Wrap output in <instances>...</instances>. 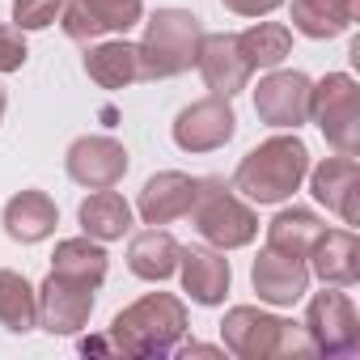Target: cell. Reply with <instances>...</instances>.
I'll use <instances>...</instances> for the list:
<instances>
[{
	"instance_id": "9",
	"label": "cell",
	"mask_w": 360,
	"mask_h": 360,
	"mask_svg": "<svg viewBox=\"0 0 360 360\" xmlns=\"http://www.w3.org/2000/svg\"><path fill=\"white\" fill-rule=\"evenodd\" d=\"M284 330L288 322L276 318V314H263L255 305H233L221 322V339L233 356L242 360H271L280 356V343H284Z\"/></svg>"
},
{
	"instance_id": "10",
	"label": "cell",
	"mask_w": 360,
	"mask_h": 360,
	"mask_svg": "<svg viewBox=\"0 0 360 360\" xmlns=\"http://www.w3.org/2000/svg\"><path fill=\"white\" fill-rule=\"evenodd\" d=\"M64 165H68L72 183H81L89 191H102V187H115L119 178L127 174L131 157H127V148L115 136H81V140L68 144Z\"/></svg>"
},
{
	"instance_id": "13",
	"label": "cell",
	"mask_w": 360,
	"mask_h": 360,
	"mask_svg": "<svg viewBox=\"0 0 360 360\" xmlns=\"http://www.w3.org/2000/svg\"><path fill=\"white\" fill-rule=\"evenodd\" d=\"M309 191L318 204L343 217V225H360V165L356 157H326L309 169Z\"/></svg>"
},
{
	"instance_id": "19",
	"label": "cell",
	"mask_w": 360,
	"mask_h": 360,
	"mask_svg": "<svg viewBox=\"0 0 360 360\" xmlns=\"http://www.w3.org/2000/svg\"><path fill=\"white\" fill-rule=\"evenodd\" d=\"M0 221H5V233H9L13 242L34 246V242H43V238L56 233L60 212H56L51 195H43V191H18V195L5 204V217H0Z\"/></svg>"
},
{
	"instance_id": "26",
	"label": "cell",
	"mask_w": 360,
	"mask_h": 360,
	"mask_svg": "<svg viewBox=\"0 0 360 360\" xmlns=\"http://www.w3.org/2000/svg\"><path fill=\"white\" fill-rule=\"evenodd\" d=\"M0 326L26 335L39 326V292L30 288V280L22 271H0Z\"/></svg>"
},
{
	"instance_id": "25",
	"label": "cell",
	"mask_w": 360,
	"mask_h": 360,
	"mask_svg": "<svg viewBox=\"0 0 360 360\" xmlns=\"http://www.w3.org/2000/svg\"><path fill=\"white\" fill-rule=\"evenodd\" d=\"M322 229L326 225L309 208H284V212H276L267 221V246L280 250V255H288V259H305Z\"/></svg>"
},
{
	"instance_id": "27",
	"label": "cell",
	"mask_w": 360,
	"mask_h": 360,
	"mask_svg": "<svg viewBox=\"0 0 360 360\" xmlns=\"http://www.w3.org/2000/svg\"><path fill=\"white\" fill-rule=\"evenodd\" d=\"M238 47H242L250 68H280L292 51V30L280 22H259V26L238 34Z\"/></svg>"
},
{
	"instance_id": "12",
	"label": "cell",
	"mask_w": 360,
	"mask_h": 360,
	"mask_svg": "<svg viewBox=\"0 0 360 360\" xmlns=\"http://www.w3.org/2000/svg\"><path fill=\"white\" fill-rule=\"evenodd\" d=\"M140 13H144L140 0H64L60 22H64L68 39L94 43V39H102L110 30H119V34L131 30L140 22Z\"/></svg>"
},
{
	"instance_id": "4",
	"label": "cell",
	"mask_w": 360,
	"mask_h": 360,
	"mask_svg": "<svg viewBox=\"0 0 360 360\" xmlns=\"http://www.w3.org/2000/svg\"><path fill=\"white\" fill-rule=\"evenodd\" d=\"M191 217H195V229L204 233V242H212L217 250H242L259 238L255 208L242 204L233 195V187H225V178H200Z\"/></svg>"
},
{
	"instance_id": "28",
	"label": "cell",
	"mask_w": 360,
	"mask_h": 360,
	"mask_svg": "<svg viewBox=\"0 0 360 360\" xmlns=\"http://www.w3.org/2000/svg\"><path fill=\"white\" fill-rule=\"evenodd\" d=\"M64 13V0H13V22L18 30H47Z\"/></svg>"
},
{
	"instance_id": "18",
	"label": "cell",
	"mask_w": 360,
	"mask_h": 360,
	"mask_svg": "<svg viewBox=\"0 0 360 360\" xmlns=\"http://www.w3.org/2000/svg\"><path fill=\"white\" fill-rule=\"evenodd\" d=\"M305 259H309V271L330 288L360 280V242L352 229H322Z\"/></svg>"
},
{
	"instance_id": "11",
	"label": "cell",
	"mask_w": 360,
	"mask_h": 360,
	"mask_svg": "<svg viewBox=\"0 0 360 360\" xmlns=\"http://www.w3.org/2000/svg\"><path fill=\"white\" fill-rule=\"evenodd\" d=\"M94 314V288L51 271L39 288V326L47 335H77Z\"/></svg>"
},
{
	"instance_id": "3",
	"label": "cell",
	"mask_w": 360,
	"mask_h": 360,
	"mask_svg": "<svg viewBox=\"0 0 360 360\" xmlns=\"http://www.w3.org/2000/svg\"><path fill=\"white\" fill-rule=\"evenodd\" d=\"M204 43V22L187 9H157L144 26V39L136 43L140 51V77L144 81H165V77H183L195 68Z\"/></svg>"
},
{
	"instance_id": "33",
	"label": "cell",
	"mask_w": 360,
	"mask_h": 360,
	"mask_svg": "<svg viewBox=\"0 0 360 360\" xmlns=\"http://www.w3.org/2000/svg\"><path fill=\"white\" fill-rule=\"evenodd\" d=\"M5 106H9V98H5V89H0V119H5Z\"/></svg>"
},
{
	"instance_id": "6",
	"label": "cell",
	"mask_w": 360,
	"mask_h": 360,
	"mask_svg": "<svg viewBox=\"0 0 360 360\" xmlns=\"http://www.w3.org/2000/svg\"><path fill=\"white\" fill-rule=\"evenodd\" d=\"M305 335L314 343V356H347L356 352L360 343V318H356V305L347 292H318L305 309Z\"/></svg>"
},
{
	"instance_id": "21",
	"label": "cell",
	"mask_w": 360,
	"mask_h": 360,
	"mask_svg": "<svg viewBox=\"0 0 360 360\" xmlns=\"http://www.w3.org/2000/svg\"><path fill=\"white\" fill-rule=\"evenodd\" d=\"M178 246L174 242V233H165V229H144V233H136L131 238V246H127V267H131V276H140V280H148V284H161V280H169L174 271H178Z\"/></svg>"
},
{
	"instance_id": "5",
	"label": "cell",
	"mask_w": 360,
	"mask_h": 360,
	"mask_svg": "<svg viewBox=\"0 0 360 360\" xmlns=\"http://www.w3.org/2000/svg\"><path fill=\"white\" fill-rule=\"evenodd\" d=\"M309 119L322 127L326 144L339 157L360 153V89L347 72H326L309 89Z\"/></svg>"
},
{
	"instance_id": "17",
	"label": "cell",
	"mask_w": 360,
	"mask_h": 360,
	"mask_svg": "<svg viewBox=\"0 0 360 360\" xmlns=\"http://www.w3.org/2000/svg\"><path fill=\"white\" fill-rule=\"evenodd\" d=\"M250 284H255L259 301H267V305H297L309 292V267H305V259H288L267 246L250 267Z\"/></svg>"
},
{
	"instance_id": "23",
	"label": "cell",
	"mask_w": 360,
	"mask_h": 360,
	"mask_svg": "<svg viewBox=\"0 0 360 360\" xmlns=\"http://www.w3.org/2000/svg\"><path fill=\"white\" fill-rule=\"evenodd\" d=\"M77 221H81L85 238H94V242H119V238L131 229V204H127L119 191L102 187V191H94L89 200H81Z\"/></svg>"
},
{
	"instance_id": "30",
	"label": "cell",
	"mask_w": 360,
	"mask_h": 360,
	"mask_svg": "<svg viewBox=\"0 0 360 360\" xmlns=\"http://www.w3.org/2000/svg\"><path fill=\"white\" fill-rule=\"evenodd\" d=\"M221 5L229 13H238V18H267V13H276L284 5V0H221Z\"/></svg>"
},
{
	"instance_id": "16",
	"label": "cell",
	"mask_w": 360,
	"mask_h": 360,
	"mask_svg": "<svg viewBox=\"0 0 360 360\" xmlns=\"http://www.w3.org/2000/svg\"><path fill=\"white\" fill-rule=\"evenodd\" d=\"M178 276H183V292L195 305H221L229 297V259L208 246H183L178 250Z\"/></svg>"
},
{
	"instance_id": "31",
	"label": "cell",
	"mask_w": 360,
	"mask_h": 360,
	"mask_svg": "<svg viewBox=\"0 0 360 360\" xmlns=\"http://www.w3.org/2000/svg\"><path fill=\"white\" fill-rule=\"evenodd\" d=\"M81 352H115V347H110V335H106V339H81Z\"/></svg>"
},
{
	"instance_id": "24",
	"label": "cell",
	"mask_w": 360,
	"mask_h": 360,
	"mask_svg": "<svg viewBox=\"0 0 360 360\" xmlns=\"http://www.w3.org/2000/svg\"><path fill=\"white\" fill-rule=\"evenodd\" d=\"M51 271L98 288V284L106 280V271H110V255H106L102 242H94V238H64V242H56Z\"/></svg>"
},
{
	"instance_id": "15",
	"label": "cell",
	"mask_w": 360,
	"mask_h": 360,
	"mask_svg": "<svg viewBox=\"0 0 360 360\" xmlns=\"http://www.w3.org/2000/svg\"><path fill=\"white\" fill-rule=\"evenodd\" d=\"M195 191H200V178L178 174V169H161V174H153L144 183L136 212H140L144 225H169L178 217H191Z\"/></svg>"
},
{
	"instance_id": "7",
	"label": "cell",
	"mask_w": 360,
	"mask_h": 360,
	"mask_svg": "<svg viewBox=\"0 0 360 360\" xmlns=\"http://www.w3.org/2000/svg\"><path fill=\"white\" fill-rule=\"evenodd\" d=\"M238 131V115H233V102L221 98V94H208L191 106L178 110L174 119V144L183 153H212V148H225Z\"/></svg>"
},
{
	"instance_id": "22",
	"label": "cell",
	"mask_w": 360,
	"mask_h": 360,
	"mask_svg": "<svg viewBox=\"0 0 360 360\" xmlns=\"http://www.w3.org/2000/svg\"><path fill=\"white\" fill-rule=\"evenodd\" d=\"M288 13L305 39H339L360 18V0H292Z\"/></svg>"
},
{
	"instance_id": "32",
	"label": "cell",
	"mask_w": 360,
	"mask_h": 360,
	"mask_svg": "<svg viewBox=\"0 0 360 360\" xmlns=\"http://www.w3.org/2000/svg\"><path fill=\"white\" fill-rule=\"evenodd\" d=\"M183 356H221L217 347H208V343H187L183 347Z\"/></svg>"
},
{
	"instance_id": "8",
	"label": "cell",
	"mask_w": 360,
	"mask_h": 360,
	"mask_svg": "<svg viewBox=\"0 0 360 360\" xmlns=\"http://www.w3.org/2000/svg\"><path fill=\"white\" fill-rule=\"evenodd\" d=\"M309 89L314 81L297 68H267V77L255 89V110L267 127L297 131L309 119Z\"/></svg>"
},
{
	"instance_id": "20",
	"label": "cell",
	"mask_w": 360,
	"mask_h": 360,
	"mask_svg": "<svg viewBox=\"0 0 360 360\" xmlns=\"http://www.w3.org/2000/svg\"><path fill=\"white\" fill-rule=\"evenodd\" d=\"M85 72L94 85L102 89H127L131 81H140V51L127 39H110V43H94L85 51Z\"/></svg>"
},
{
	"instance_id": "29",
	"label": "cell",
	"mask_w": 360,
	"mask_h": 360,
	"mask_svg": "<svg viewBox=\"0 0 360 360\" xmlns=\"http://www.w3.org/2000/svg\"><path fill=\"white\" fill-rule=\"evenodd\" d=\"M26 39L18 26H0V72H18L26 64Z\"/></svg>"
},
{
	"instance_id": "1",
	"label": "cell",
	"mask_w": 360,
	"mask_h": 360,
	"mask_svg": "<svg viewBox=\"0 0 360 360\" xmlns=\"http://www.w3.org/2000/svg\"><path fill=\"white\" fill-rule=\"evenodd\" d=\"M309 174V148L301 136H271L255 144L238 169H233V191H242L250 204H284Z\"/></svg>"
},
{
	"instance_id": "2",
	"label": "cell",
	"mask_w": 360,
	"mask_h": 360,
	"mask_svg": "<svg viewBox=\"0 0 360 360\" xmlns=\"http://www.w3.org/2000/svg\"><path fill=\"white\" fill-rule=\"evenodd\" d=\"M187 335V305L174 292H148L119 309L110 322V347L123 356H165Z\"/></svg>"
},
{
	"instance_id": "14",
	"label": "cell",
	"mask_w": 360,
	"mask_h": 360,
	"mask_svg": "<svg viewBox=\"0 0 360 360\" xmlns=\"http://www.w3.org/2000/svg\"><path fill=\"white\" fill-rule=\"evenodd\" d=\"M195 68L204 77V85L221 98H233L250 85V64L238 47V34H204L200 43V56H195Z\"/></svg>"
}]
</instances>
